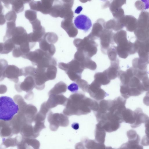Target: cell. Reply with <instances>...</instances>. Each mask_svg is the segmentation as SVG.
I'll list each match as a JSON object with an SVG mask.
<instances>
[{
    "label": "cell",
    "mask_w": 149,
    "mask_h": 149,
    "mask_svg": "<svg viewBox=\"0 0 149 149\" xmlns=\"http://www.w3.org/2000/svg\"><path fill=\"white\" fill-rule=\"evenodd\" d=\"M63 110V113L66 116H79L87 114L92 110L97 111L99 104L96 101L86 97L81 93H75L71 95L68 99Z\"/></svg>",
    "instance_id": "obj_1"
},
{
    "label": "cell",
    "mask_w": 149,
    "mask_h": 149,
    "mask_svg": "<svg viewBox=\"0 0 149 149\" xmlns=\"http://www.w3.org/2000/svg\"><path fill=\"white\" fill-rule=\"evenodd\" d=\"M0 119L5 121L11 120L19 110L18 105L10 97L1 96L0 98Z\"/></svg>",
    "instance_id": "obj_2"
},
{
    "label": "cell",
    "mask_w": 149,
    "mask_h": 149,
    "mask_svg": "<svg viewBox=\"0 0 149 149\" xmlns=\"http://www.w3.org/2000/svg\"><path fill=\"white\" fill-rule=\"evenodd\" d=\"M11 39L15 45L19 46L22 52L24 53L29 52L35 46L29 42L28 34L22 26L15 28L12 32Z\"/></svg>",
    "instance_id": "obj_3"
},
{
    "label": "cell",
    "mask_w": 149,
    "mask_h": 149,
    "mask_svg": "<svg viewBox=\"0 0 149 149\" xmlns=\"http://www.w3.org/2000/svg\"><path fill=\"white\" fill-rule=\"evenodd\" d=\"M58 66L66 72L70 80L75 82L81 79V73L85 69L79 62L75 59L67 63H59Z\"/></svg>",
    "instance_id": "obj_4"
},
{
    "label": "cell",
    "mask_w": 149,
    "mask_h": 149,
    "mask_svg": "<svg viewBox=\"0 0 149 149\" xmlns=\"http://www.w3.org/2000/svg\"><path fill=\"white\" fill-rule=\"evenodd\" d=\"M88 36L83 39H75L73 41L77 51L82 52L86 56L91 58L97 53V45Z\"/></svg>",
    "instance_id": "obj_5"
},
{
    "label": "cell",
    "mask_w": 149,
    "mask_h": 149,
    "mask_svg": "<svg viewBox=\"0 0 149 149\" xmlns=\"http://www.w3.org/2000/svg\"><path fill=\"white\" fill-rule=\"evenodd\" d=\"M50 128L53 131L56 130L59 126L66 127L69 123L68 118L62 113H50L48 117Z\"/></svg>",
    "instance_id": "obj_6"
},
{
    "label": "cell",
    "mask_w": 149,
    "mask_h": 149,
    "mask_svg": "<svg viewBox=\"0 0 149 149\" xmlns=\"http://www.w3.org/2000/svg\"><path fill=\"white\" fill-rule=\"evenodd\" d=\"M114 34L110 30L105 29L101 33L100 38V40L101 50L104 54H106L110 48V44H114L113 37Z\"/></svg>",
    "instance_id": "obj_7"
},
{
    "label": "cell",
    "mask_w": 149,
    "mask_h": 149,
    "mask_svg": "<svg viewBox=\"0 0 149 149\" xmlns=\"http://www.w3.org/2000/svg\"><path fill=\"white\" fill-rule=\"evenodd\" d=\"M101 85L94 80L88 87L87 92L88 93L91 97L97 100H100L104 99L108 95L101 88Z\"/></svg>",
    "instance_id": "obj_8"
},
{
    "label": "cell",
    "mask_w": 149,
    "mask_h": 149,
    "mask_svg": "<svg viewBox=\"0 0 149 149\" xmlns=\"http://www.w3.org/2000/svg\"><path fill=\"white\" fill-rule=\"evenodd\" d=\"M47 56H49L41 49H37L33 51H30L22 57L29 60L34 65L37 66Z\"/></svg>",
    "instance_id": "obj_9"
},
{
    "label": "cell",
    "mask_w": 149,
    "mask_h": 149,
    "mask_svg": "<svg viewBox=\"0 0 149 149\" xmlns=\"http://www.w3.org/2000/svg\"><path fill=\"white\" fill-rule=\"evenodd\" d=\"M76 27L86 32L92 26V22L90 19L87 16L80 15L76 17L74 21Z\"/></svg>",
    "instance_id": "obj_10"
},
{
    "label": "cell",
    "mask_w": 149,
    "mask_h": 149,
    "mask_svg": "<svg viewBox=\"0 0 149 149\" xmlns=\"http://www.w3.org/2000/svg\"><path fill=\"white\" fill-rule=\"evenodd\" d=\"M68 99L62 94L49 95L47 101L45 102L47 107L49 109L55 107L58 104L65 106Z\"/></svg>",
    "instance_id": "obj_11"
},
{
    "label": "cell",
    "mask_w": 149,
    "mask_h": 149,
    "mask_svg": "<svg viewBox=\"0 0 149 149\" xmlns=\"http://www.w3.org/2000/svg\"><path fill=\"white\" fill-rule=\"evenodd\" d=\"M106 22L102 19H98L93 25L91 33L88 35L93 40L100 37L103 30L105 29V25Z\"/></svg>",
    "instance_id": "obj_12"
},
{
    "label": "cell",
    "mask_w": 149,
    "mask_h": 149,
    "mask_svg": "<svg viewBox=\"0 0 149 149\" xmlns=\"http://www.w3.org/2000/svg\"><path fill=\"white\" fill-rule=\"evenodd\" d=\"M72 18L64 19L61 24V27L67 33L69 37H74L78 33V30L75 27L72 22Z\"/></svg>",
    "instance_id": "obj_13"
},
{
    "label": "cell",
    "mask_w": 149,
    "mask_h": 149,
    "mask_svg": "<svg viewBox=\"0 0 149 149\" xmlns=\"http://www.w3.org/2000/svg\"><path fill=\"white\" fill-rule=\"evenodd\" d=\"M119 61L117 59L115 61H111L110 66L104 72L110 80L114 79L118 77V72L120 70Z\"/></svg>",
    "instance_id": "obj_14"
},
{
    "label": "cell",
    "mask_w": 149,
    "mask_h": 149,
    "mask_svg": "<svg viewBox=\"0 0 149 149\" xmlns=\"http://www.w3.org/2000/svg\"><path fill=\"white\" fill-rule=\"evenodd\" d=\"M134 112L135 122L134 124L131 125L132 127L136 128L140 125L142 123H145L149 118L148 116L144 113L142 109L140 108H136Z\"/></svg>",
    "instance_id": "obj_15"
},
{
    "label": "cell",
    "mask_w": 149,
    "mask_h": 149,
    "mask_svg": "<svg viewBox=\"0 0 149 149\" xmlns=\"http://www.w3.org/2000/svg\"><path fill=\"white\" fill-rule=\"evenodd\" d=\"M3 71L4 73L9 79H10L14 81L16 79L17 80L18 77L19 76L22 75L21 69L19 70L17 66L14 65H8Z\"/></svg>",
    "instance_id": "obj_16"
},
{
    "label": "cell",
    "mask_w": 149,
    "mask_h": 149,
    "mask_svg": "<svg viewBox=\"0 0 149 149\" xmlns=\"http://www.w3.org/2000/svg\"><path fill=\"white\" fill-rule=\"evenodd\" d=\"M40 49L50 56L52 57L56 51L54 45L48 43L43 38L39 42Z\"/></svg>",
    "instance_id": "obj_17"
},
{
    "label": "cell",
    "mask_w": 149,
    "mask_h": 149,
    "mask_svg": "<svg viewBox=\"0 0 149 149\" xmlns=\"http://www.w3.org/2000/svg\"><path fill=\"white\" fill-rule=\"evenodd\" d=\"M121 117L123 122L131 124V125L135 123V119L134 111L130 109H125L122 113Z\"/></svg>",
    "instance_id": "obj_18"
},
{
    "label": "cell",
    "mask_w": 149,
    "mask_h": 149,
    "mask_svg": "<svg viewBox=\"0 0 149 149\" xmlns=\"http://www.w3.org/2000/svg\"><path fill=\"white\" fill-rule=\"evenodd\" d=\"M3 43H0V53L7 54L14 49L15 45L11 38L3 41Z\"/></svg>",
    "instance_id": "obj_19"
},
{
    "label": "cell",
    "mask_w": 149,
    "mask_h": 149,
    "mask_svg": "<svg viewBox=\"0 0 149 149\" xmlns=\"http://www.w3.org/2000/svg\"><path fill=\"white\" fill-rule=\"evenodd\" d=\"M0 134L1 136L8 137L13 135L12 129L8 121L0 122Z\"/></svg>",
    "instance_id": "obj_20"
},
{
    "label": "cell",
    "mask_w": 149,
    "mask_h": 149,
    "mask_svg": "<svg viewBox=\"0 0 149 149\" xmlns=\"http://www.w3.org/2000/svg\"><path fill=\"white\" fill-rule=\"evenodd\" d=\"M63 2L59 0H54L49 15L54 17H59Z\"/></svg>",
    "instance_id": "obj_21"
},
{
    "label": "cell",
    "mask_w": 149,
    "mask_h": 149,
    "mask_svg": "<svg viewBox=\"0 0 149 149\" xmlns=\"http://www.w3.org/2000/svg\"><path fill=\"white\" fill-rule=\"evenodd\" d=\"M30 0H10L12 10L18 13L22 12L24 9V4L29 3Z\"/></svg>",
    "instance_id": "obj_22"
},
{
    "label": "cell",
    "mask_w": 149,
    "mask_h": 149,
    "mask_svg": "<svg viewBox=\"0 0 149 149\" xmlns=\"http://www.w3.org/2000/svg\"><path fill=\"white\" fill-rule=\"evenodd\" d=\"M67 85L64 82L60 81L49 92V95H59L65 93L67 90Z\"/></svg>",
    "instance_id": "obj_23"
},
{
    "label": "cell",
    "mask_w": 149,
    "mask_h": 149,
    "mask_svg": "<svg viewBox=\"0 0 149 149\" xmlns=\"http://www.w3.org/2000/svg\"><path fill=\"white\" fill-rule=\"evenodd\" d=\"M123 25L121 23L118 19H111L106 23L105 27L107 29H112L114 31H118L123 27Z\"/></svg>",
    "instance_id": "obj_24"
},
{
    "label": "cell",
    "mask_w": 149,
    "mask_h": 149,
    "mask_svg": "<svg viewBox=\"0 0 149 149\" xmlns=\"http://www.w3.org/2000/svg\"><path fill=\"white\" fill-rule=\"evenodd\" d=\"M94 81L101 85H105L110 82L105 72H100L96 73L94 76Z\"/></svg>",
    "instance_id": "obj_25"
},
{
    "label": "cell",
    "mask_w": 149,
    "mask_h": 149,
    "mask_svg": "<svg viewBox=\"0 0 149 149\" xmlns=\"http://www.w3.org/2000/svg\"><path fill=\"white\" fill-rule=\"evenodd\" d=\"M40 11L44 14H49L52 7L54 0H42L41 1Z\"/></svg>",
    "instance_id": "obj_26"
},
{
    "label": "cell",
    "mask_w": 149,
    "mask_h": 149,
    "mask_svg": "<svg viewBox=\"0 0 149 149\" xmlns=\"http://www.w3.org/2000/svg\"><path fill=\"white\" fill-rule=\"evenodd\" d=\"M105 131L97 124L95 131V139L99 143H103L104 142L106 133Z\"/></svg>",
    "instance_id": "obj_27"
},
{
    "label": "cell",
    "mask_w": 149,
    "mask_h": 149,
    "mask_svg": "<svg viewBox=\"0 0 149 149\" xmlns=\"http://www.w3.org/2000/svg\"><path fill=\"white\" fill-rule=\"evenodd\" d=\"M19 137L14 138L9 137L7 139H3L2 146L5 148L10 146H17L19 141Z\"/></svg>",
    "instance_id": "obj_28"
},
{
    "label": "cell",
    "mask_w": 149,
    "mask_h": 149,
    "mask_svg": "<svg viewBox=\"0 0 149 149\" xmlns=\"http://www.w3.org/2000/svg\"><path fill=\"white\" fill-rule=\"evenodd\" d=\"M42 38L49 43L53 44L56 43L58 39L57 34L53 32L46 33Z\"/></svg>",
    "instance_id": "obj_29"
},
{
    "label": "cell",
    "mask_w": 149,
    "mask_h": 149,
    "mask_svg": "<svg viewBox=\"0 0 149 149\" xmlns=\"http://www.w3.org/2000/svg\"><path fill=\"white\" fill-rule=\"evenodd\" d=\"M25 16L30 22L37 19L36 12L32 10H26L25 12Z\"/></svg>",
    "instance_id": "obj_30"
},
{
    "label": "cell",
    "mask_w": 149,
    "mask_h": 149,
    "mask_svg": "<svg viewBox=\"0 0 149 149\" xmlns=\"http://www.w3.org/2000/svg\"><path fill=\"white\" fill-rule=\"evenodd\" d=\"M107 54L111 61H115L117 59L116 47L112 46L111 47H110L108 50Z\"/></svg>",
    "instance_id": "obj_31"
},
{
    "label": "cell",
    "mask_w": 149,
    "mask_h": 149,
    "mask_svg": "<svg viewBox=\"0 0 149 149\" xmlns=\"http://www.w3.org/2000/svg\"><path fill=\"white\" fill-rule=\"evenodd\" d=\"M6 19L8 22L12 21L15 22L17 18L16 13L14 11L10 10L5 15Z\"/></svg>",
    "instance_id": "obj_32"
},
{
    "label": "cell",
    "mask_w": 149,
    "mask_h": 149,
    "mask_svg": "<svg viewBox=\"0 0 149 149\" xmlns=\"http://www.w3.org/2000/svg\"><path fill=\"white\" fill-rule=\"evenodd\" d=\"M78 87L84 92H87L89 85L85 80L81 79L76 82Z\"/></svg>",
    "instance_id": "obj_33"
},
{
    "label": "cell",
    "mask_w": 149,
    "mask_h": 149,
    "mask_svg": "<svg viewBox=\"0 0 149 149\" xmlns=\"http://www.w3.org/2000/svg\"><path fill=\"white\" fill-rule=\"evenodd\" d=\"M143 89L144 91H149V78L148 75L145 76L141 80Z\"/></svg>",
    "instance_id": "obj_34"
},
{
    "label": "cell",
    "mask_w": 149,
    "mask_h": 149,
    "mask_svg": "<svg viewBox=\"0 0 149 149\" xmlns=\"http://www.w3.org/2000/svg\"><path fill=\"white\" fill-rule=\"evenodd\" d=\"M12 54L13 57L15 58L23 56V54L21 51L18 46L15 45V47L13 50Z\"/></svg>",
    "instance_id": "obj_35"
},
{
    "label": "cell",
    "mask_w": 149,
    "mask_h": 149,
    "mask_svg": "<svg viewBox=\"0 0 149 149\" xmlns=\"http://www.w3.org/2000/svg\"><path fill=\"white\" fill-rule=\"evenodd\" d=\"M78 87L77 84L73 83L68 86V88L72 92H76L78 90Z\"/></svg>",
    "instance_id": "obj_36"
},
{
    "label": "cell",
    "mask_w": 149,
    "mask_h": 149,
    "mask_svg": "<svg viewBox=\"0 0 149 149\" xmlns=\"http://www.w3.org/2000/svg\"><path fill=\"white\" fill-rule=\"evenodd\" d=\"M143 101L144 104L147 106H149V91L146 93Z\"/></svg>",
    "instance_id": "obj_37"
},
{
    "label": "cell",
    "mask_w": 149,
    "mask_h": 149,
    "mask_svg": "<svg viewBox=\"0 0 149 149\" xmlns=\"http://www.w3.org/2000/svg\"><path fill=\"white\" fill-rule=\"evenodd\" d=\"M145 127H146L145 132L146 135H149V118L145 123Z\"/></svg>",
    "instance_id": "obj_38"
},
{
    "label": "cell",
    "mask_w": 149,
    "mask_h": 149,
    "mask_svg": "<svg viewBox=\"0 0 149 149\" xmlns=\"http://www.w3.org/2000/svg\"><path fill=\"white\" fill-rule=\"evenodd\" d=\"M118 149H131L127 142L123 144Z\"/></svg>",
    "instance_id": "obj_39"
},
{
    "label": "cell",
    "mask_w": 149,
    "mask_h": 149,
    "mask_svg": "<svg viewBox=\"0 0 149 149\" xmlns=\"http://www.w3.org/2000/svg\"><path fill=\"white\" fill-rule=\"evenodd\" d=\"M0 19V24L1 25L3 24L6 22V19L5 18V16L3 14H1Z\"/></svg>",
    "instance_id": "obj_40"
},
{
    "label": "cell",
    "mask_w": 149,
    "mask_h": 149,
    "mask_svg": "<svg viewBox=\"0 0 149 149\" xmlns=\"http://www.w3.org/2000/svg\"><path fill=\"white\" fill-rule=\"evenodd\" d=\"M2 1L4 4L5 6L8 8L9 6V5L10 4V0H2Z\"/></svg>",
    "instance_id": "obj_41"
},
{
    "label": "cell",
    "mask_w": 149,
    "mask_h": 149,
    "mask_svg": "<svg viewBox=\"0 0 149 149\" xmlns=\"http://www.w3.org/2000/svg\"><path fill=\"white\" fill-rule=\"evenodd\" d=\"M72 127L74 129H77L79 127V124L77 123H74L72 125Z\"/></svg>",
    "instance_id": "obj_42"
},
{
    "label": "cell",
    "mask_w": 149,
    "mask_h": 149,
    "mask_svg": "<svg viewBox=\"0 0 149 149\" xmlns=\"http://www.w3.org/2000/svg\"><path fill=\"white\" fill-rule=\"evenodd\" d=\"M77 9L78 10L76 9L75 10V13H79L82 10V8L81 6H79L77 8Z\"/></svg>",
    "instance_id": "obj_43"
},
{
    "label": "cell",
    "mask_w": 149,
    "mask_h": 149,
    "mask_svg": "<svg viewBox=\"0 0 149 149\" xmlns=\"http://www.w3.org/2000/svg\"><path fill=\"white\" fill-rule=\"evenodd\" d=\"M134 149H143L142 146L139 145Z\"/></svg>",
    "instance_id": "obj_44"
}]
</instances>
